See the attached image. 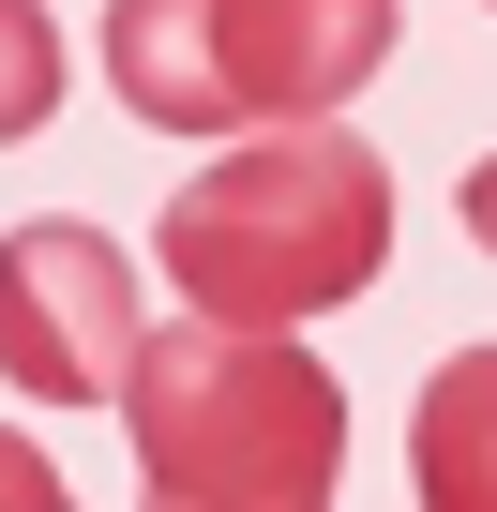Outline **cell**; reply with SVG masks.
I'll use <instances>...</instances> for the list:
<instances>
[{
  "mask_svg": "<svg viewBox=\"0 0 497 512\" xmlns=\"http://www.w3.org/2000/svg\"><path fill=\"white\" fill-rule=\"evenodd\" d=\"M136 347H151L136 332V256L106 226L46 211V226L0 241V377H16L31 407H121Z\"/></svg>",
  "mask_w": 497,
  "mask_h": 512,
  "instance_id": "obj_4",
  "label": "cell"
},
{
  "mask_svg": "<svg viewBox=\"0 0 497 512\" xmlns=\"http://www.w3.org/2000/svg\"><path fill=\"white\" fill-rule=\"evenodd\" d=\"M0 512H76V482H61V467H46L16 422H0Z\"/></svg>",
  "mask_w": 497,
  "mask_h": 512,
  "instance_id": "obj_7",
  "label": "cell"
},
{
  "mask_svg": "<svg viewBox=\"0 0 497 512\" xmlns=\"http://www.w3.org/2000/svg\"><path fill=\"white\" fill-rule=\"evenodd\" d=\"M61 106V31H46V0H0V136H31Z\"/></svg>",
  "mask_w": 497,
  "mask_h": 512,
  "instance_id": "obj_6",
  "label": "cell"
},
{
  "mask_svg": "<svg viewBox=\"0 0 497 512\" xmlns=\"http://www.w3.org/2000/svg\"><path fill=\"white\" fill-rule=\"evenodd\" d=\"M407 482L422 512H497V347H452L407 407Z\"/></svg>",
  "mask_w": 497,
  "mask_h": 512,
  "instance_id": "obj_5",
  "label": "cell"
},
{
  "mask_svg": "<svg viewBox=\"0 0 497 512\" xmlns=\"http://www.w3.org/2000/svg\"><path fill=\"white\" fill-rule=\"evenodd\" d=\"M467 226H482V256H497V151L467 166Z\"/></svg>",
  "mask_w": 497,
  "mask_h": 512,
  "instance_id": "obj_8",
  "label": "cell"
},
{
  "mask_svg": "<svg viewBox=\"0 0 497 512\" xmlns=\"http://www.w3.org/2000/svg\"><path fill=\"white\" fill-rule=\"evenodd\" d=\"M407 0H106V91L151 136H272L392 76Z\"/></svg>",
  "mask_w": 497,
  "mask_h": 512,
  "instance_id": "obj_3",
  "label": "cell"
},
{
  "mask_svg": "<svg viewBox=\"0 0 497 512\" xmlns=\"http://www.w3.org/2000/svg\"><path fill=\"white\" fill-rule=\"evenodd\" d=\"M151 256L181 272L196 317H226V332H302V317H332V302H362L392 272V166L347 121H272V136L211 151L166 196Z\"/></svg>",
  "mask_w": 497,
  "mask_h": 512,
  "instance_id": "obj_1",
  "label": "cell"
},
{
  "mask_svg": "<svg viewBox=\"0 0 497 512\" xmlns=\"http://www.w3.org/2000/svg\"><path fill=\"white\" fill-rule=\"evenodd\" d=\"M136 422V512H332L347 467V377L302 332L181 317L121 377Z\"/></svg>",
  "mask_w": 497,
  "mask_h": 512,
  "instance_id": "obj_2",
  "label": "cell"
}]
</instances>
